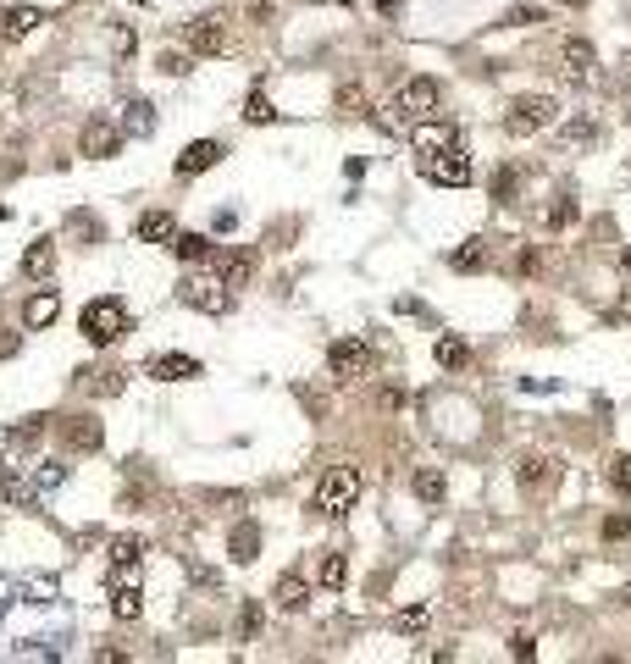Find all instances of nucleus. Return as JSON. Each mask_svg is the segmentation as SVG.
<instances>
[{
    "instance_id": "f257e3e1",
    "label": "nucleus",
    "mask_w": 631,
    "mask_h": 664,
    "mask_svg": "<svg viewBox=\"0 0 631 664\" xmlns=\"http://www.w3.org/2000/svg\"><path fill=\"white\" fill-rule=\"evenodd\" d=\"M78 332H84L95 349H111L128 338V305L122 299H89L84 316H78Z\"/></svg>"
},
{
    "instance_id": "f03ea898",
    "label": "nucleus",
    "mask_w": 631,
    "mask_h": 664,
    "mask_svg": "<svg viewBox=\"0 0 631 664\" xmlns=\"http://www.w3.org/2000/svg\"><path fill=\"white\" fill-rule=\"evenodd\" d=\"M360 487H366V482H360L355 465H333V471L316 482L310 510H316V515H349V510H355V498H360Z\"/></svg>"
},
{
    "instance_id": "7ed1b4c3",
    "label": "nucleus",
    "mask_w": 631,
    "mask_h": 664,
    "mask_svg": "<svg viewBox=\"0 0 631 664\" xmlns=\"http://www.w3.org/2000/svg\"><path fill=\"white\" fill-rule=\"evenodd\" d=\"M178 299L189 310H205V316H227V310H233V288H227V277L222 272H189L178 283Z\"/></svg>"
},
{
    "instance_id": "20e7f679",
    "label": "nucleus",
    "mask_w": 631,
    "mask_h": 664,
    "mask_svg": "<svg viewBox=\"0 0 631 664\" xmlns=\"http://www.w3.org/2000/svg\"><path fill=\"white\" fill-rule=\"evenodd\" d=\"M554 122H560V106H554V95H515L510 111H504V133H510V139H526V133L554 128Z\"/></svg>"
},
{
    "instance_id": "39448f33",
    "label": "nucleus",
    "mask_w": 631,
    "mask_h": 664,
    "mask_svg": "<svg viewBox=\"0 0 631 664\" xmlns=\"http://www.w3.org/2000/svg\"><path fill=\"white\" fill-rule=\"evenodd\" d=\"M438 106H443L438 78H410L405 89L388 100V111H393L399 122H410V128H416V122H427V117H438Z\"/></svg>"
},
{
    "instance_id": "423d86ee",
    "label": "nucleus",
    "mask_w": 631,
    "mask_h": 664,
    "mask_svg": "<svg viewBox=\"0 0 631 664\" xmlns=\"http://www.w3.org/2000/svg\"><path fill=\"white\" fill-rule=\"evenodd\" d=\"M371 344L366 338H333L327 344V371H333V382H355V377H366L371 371Z\"/></svg>"
},
{
    "instance_id": "0eeeda50",
    "label": "nucleus",
    "mask_w": 631,
    "mask_h": 664,
    "mask_svg": "<svg viewBox=\"0 0 631 664\" xmlns=\"http://www.w3.org/2000/svg\"><path fill=\"white\" fill-rule=\"evenodd\" d=\"M421 172H427V178L438 183V189H465V183H471V155H465V144H460V139H454L449 150L427 155V161H421Z\"/></svg>"
},
{
    "instance_id": "6e6552de",
    "label": "nucleus",
    "mask_w": 631,
    "mask_h": 664,
    "mask_svg": "<svg viewBox=\"0 0 631 664\" xmlns=\"http://www.w3.org/2000/svg\"><path fill=\"white\" fill-rule=\"evenodd\" d=\"M56 432L72 454H100V443H106V427H100L95 415H61Z\"/></svg>"
},
{
    "instance_id": "1a4fd4ad",
    "label": "nucleus",
    "mask_w": 631,
    "mask_h": 664,
    "mask_svg": "<svg viewBox=\"0 0 631 664\" xmlns=\"http://www.w3.org/2000/svg\"><path fill=\"white\" fill-rule=\"evenodd\" d=\"M565 465L554 460V454H521L515 460V482H521V493H548V487L560 482Z\"/></svg>"
},
{
    "instance_id": "9d476101",
    "label": "nucleus",
    "mask_w": 631,
    "mask_h": 664,
    "mask_svg": "<svg viewBox=\"0 0 631 664\" xmlns=\"http://www.w3.org/2000/svg\"><path fill=\"white\" fill-rule=\"evenodd\" d=\"M183 45H189L194 56H216V50L227 45V28H222V17H216V12L189 17V23H183Z\"/></svg>"
},
{
    "instance_id": "9b49d317",
    "label": "nucleus",
    "mask_w": 631,
    "mask_h": 664,
    "mask_svg": "<svg viewBox=\"0 0 631 664\" xmlns=\"http://www.w3.org/2000/svg\"><path fill=\"white\" fill-rule=\"evenodd\" d=\"M222 155H227L222 139H194V144H183V155L172 161V172H178V178H200V172H211Z\"/></svg>"
},
{
    "instance_id": "f8f14e48",
    "label": "nucleus",
    "mask_w": 631,
    "mask_h": 664,
    "mask_svg": "<svg viewBox=\"0 0 631 664\" xmlns=\"http://www.w3.org/2000/svg\"><path fill=\"white\" fill-rule=\"evenodd\" d=\"M122 150V128L111 117H89V128H84V155L89 161H111V155Z\"/></svg>"
},
{
    "instance_id": "ddd939ff",
    "label": "nucleus",
    "mask_w": 631,
    "mask_h": 664,
    "mask_svg": "<svg viewBox=\"0 0 631 664\" xmlns=\"http://www.w3.org/2000/svg\"><path fill=\"white\" fill-rule=\"evenodd\" d=\"M460 139V133L449 128V122H438V117H427V122H416V133H410V150H416V161H427V155H438V150H449V144Z\"/></svg>"
},
{
    "instance_id": "4468645a",
    "label": "nucleus",
    "mask_w": 631,
    "mask_h": 664,
    "mask_svg": "<svg viewBox=\"0 0 631 664\" xmlns=\"http://www.w3.org/2000/svg\"><path fill=\"white\" fill-rule=\"evenodd\" d=\"M560 67H565V78H571V83H587V78H593V67H598V50L587 45V39H560Z\"/></svg>"
},
{
    "instance_id": "2eb2a0df",
    "label": "nucleus",
    "mask_w": 631,
    "mask_h": 664,
    "mask_svg": "<svg viewBox=\"0 0 631 664\" xmlns=\"http://www.w3.org/2000/svg\"><path fill=\"white\" fill-rule=\"evenodd\" d=\"M144 371H150L155 382H189V377H200V360L172 349V355H150V360H144Z\"/></svg>"
},
{
    "instance_id": "dca6fc26",
    "label": "nucleus",
    "mask_w": 631,
    "mask_h": 664,
    "mask_svg": "<svg viewBox=\"0 0 631 664\" xmlns=\"http://www.w3.org/2000/svg\"><path fill=\"white\" fill-rule=\"evenodd\" d=\"M272 604L283 609V615H299V609L310 604V581L299 576V570H283V576H277V587H272Z\"/></svg>"
},
{
    "instance_id": "f3484780",
    "label": "nucleus",
    "mask_w": 631,
    "mask_h": 664,
    "mask_svg": "<svg viewBox=\"0 0 631 664\" xmlns=\"http://www.w3.org/2000/svg\"><path fill=\"white\" fill-rule=\"evenodd\" d=\"M227 559H233V565H255V559H261V526L255 521L233 526V532H227Z\"/></svg>"
},
{
    "instance_id": "a211bd4d",
    "label": "nucleus",
    "mask_w": 631,
    "mask_h": 664,
    "mask_svg": "<svg viewBox=\"0 0 631 664\" xmlns=\"http://www.w3.org/2000/svg\"><path fill=\"white\" fill-rule=\"evenodd\" d=\"M50 272H56V238H34L23 249V277L28 283H45Z\"/></svg>"
},
{
    "instance_id": "6ab92c4d",
    "label": "nucleus",
    "mask_w": 631,
    "mask_h": 664,
    "mask_svg": "<svg viewBox=\"0 0 631 664\" xmlns=\"http://www.w3.org/2000/svg\"><path fill=\"white\" fill-rule=\"evenodd\" d=\"M133 238H139V244H172L178 222H172V211H144L139 222H133Z\"/></svg>"
},
{
    "instance_id": "aec40b11",
    "label": "nucleus",
    "mask_w": 631,
    "mask_h": 664,
    "mask_svg": "<svg viewBox=\"0 0 631 664\" xmlns=\"http://www.w3.org/2000/svg\"><path fill=\"white\" fill-rule=\"evenodd\" d=\"M39 28V6H6L0 12V45H17L23 34H34Z\"/></svg>"
},
{
    "instance_id": "412c9836",
    "label": "nucleus",
    "mask_w": 631,
    "mask_h": 664,
    "mask_svg": "<svg viewBox=\"0 0 631 664\" xmlns=\"http://www.w3.org/2000/svg\"><path fill=\"white\" fill-rule=\"evenodd\" d=\"M432 360H438L443 371H471V344H465V338H454V332H443L438 344H432Z\"/></svg>"
},
{
    "instance_id": "4be33fe9",
    "label": "nucleus",
    "mask_w": 631,
    "mask_h": 664,
    "mask_svg": "<svg viewBox=\"0 0 631 664\" xmlns=\"http://www.w3.org/2000/svg\"><path fill=\"white\" fill-rule=\"evenodd\" d=\"M172 255H178V261L183 266H211V255H216V244H211V238H205V233H178V238H172Z\"/></svg>"
},
{
    "instance_id": "5701e85b",
    "label": "nucleus",
    "mask_w": 631,
    "mask_h": 664,
    "mask_svg": "<svg viewBox=\"0 0 631 664\" xmlns=\"http://www.w3.org/2000/svg\"><path fill=\"white\" fill-rule=\"evenodd\" d=\"M410 493H416L421 504H443V498H449V482H443L438 465H416V476H410Z\"/></svg>"
},
{
    "instance_id": "b1692460",
    "label": "nucleus",
    "mask_w": 631,
    "mask_h": 664,
    "mask_svg": "<svg viewBox=\"0 0 631 664\" xmlns=\"http://www.w3.org/2000/svg\"><path fill=\"white\" fill-rule=\"evenodd\" d=\"M106 559H111V565L122 570V581H128V576H139L144 543H139V537H111V543H106Z\"/></svg>"
},
{
    "instance_id": "393cba45",
    "label": "nucleus",
    "mask_w": 631,
    "mask_h": 664,
    "mask_svg": "<svg viewBox=\"0 0 631 664\" xmlns=\"http://www.w3.org/2000/svg\"><path fill=\"white\" fill-rule=\"evenodd\" d=\"M78 377H84L78 388H84V393H95V399H106V393L117 399V393H122V382H128L117 366H89V371H78Z\"/></svg>"
},
{
    "instance_id": "a878e982",
    "label": "nucleus",
    "mask_w": 631,
    "mask_h": 664,
    "mask_svg": "<svg viewBox=\"0 0 631 664\" xmlns=\"http://www.w3.org/2000/svg\"><path fill=\"white\" fill-rule=\"evenodd\" d=\"M56 310H61V299L50 294V288H39V294H34V299H28V305H23V327H28V332L50 327V321H56Z\"/></svg>"
},
{
    "instance_id": "bb28decb",
    "label": "nucleus",
    "mask_w": 631,
    "mask_h": 664,
    "mask_svg": "<svg viewBox=\"0 0 631 664\" xmlns=\"http://www.w3.org/2000/svg\"><path fill=\"white\" fill-rule=\"evenodd\" d=\"M111 615L117 620H139L144 615V593H139V576H128L117 587V593H111Z\"/></svg>"
},
{
    "instance_id": "cd10ccee",
    "label": "nucleus",
    "mask_w": 631,
    "mask_h": 664,
    "mask_svg": "<svg viewBox=\"0 0 631 664\" xmlns=\"http://www.w3.org/2000/svg\"><path fill=\"white\" fill-rule=\"evenodd\" d=\"M488 200L493 205H515V200H521V166H499V172H493Z\"/></svg>"
},
{
    "instance_id": "c85d7f7f",
    "label": "nucleus",
    "mask_w": 631,
    "mask_h": 664,
    "mask_svg": "<svg viewBox=\"0 0 631 664\" xmlns=\"http://www.w3.org/2000/svg\"><path fill=\"white\" fill-rule=\"evenodd\" d=\"M0 493H6V504H12V510H34V504H39L28 476H6V471H0Z\"/></svg>"
},
{
    "instance_id": "c756f323",
    "label": "nucleus",
    "mask_w": 631,
    "mask_h": 664,
    "mask_svg": "<svg viewBox=\"0 0 631 664\" xmlns=\"http://www.w3.org/2000/svg\"><path fill=\"white\" fill-rule=\"evenodd\" d=\"M316 581H322L327 593H338V587L349 581V559L344 554H322V559H316Z\"/></svg>"
},
{
    "instance_id": "7c9ffc66",
    "label": "nucleus",
    "mask_w": 631,
    "mask_h": 664,
    "mask_svg": "<svg viewBox=\"0 0 631 664\" xmlns=\"http://www.w3.org/2000/svg\"><path fill=\"white\" fill-rule=\"evenodd\" d=\"M482 261H488L482 238H465L460 249H449V266H454V272H482Z\"/></svg>"
},
{
    "instance_id": "2f4dec72",
    "label": "nucleus",
    "mask_w": 631,
    "mask_h": 664,
    "mask_svg": "<svg viewBox=\"0 0 631 664\" xmlns=\"http://www.w3.org/2000/svg\"><path fill=\"white\" fill-rule=\"evenodd\" d=\"M244 122H255V128H266V122H277V106L266 100V89L255 83L250 95H244Z\"/></svg>"
},
{
    "instance_id": "473e14b6",
    "label": "nucleus",
    "mask_w": 631,
    "mask_h": 664,
    "mask_svg": "<svg viewBox=\"0 0 631 664\" xmlns=\"http://www.w3.org/2000/svg\"><path fill=\"white\" fill-rule=\"evenodd\" d=\"M222 277H227V288H244L255 277V255H250V249H233L227 266H222Z\"/></svg>"
},
{
    "instance_id": "72a5a7b5",
    "label": "nucleus",
    "mask_w": 631,
    "mask_h": 664,
    "mask_svg": "<svg viewBox=\"0 0 631 664\" xmlns=\"http://www.w3.org/2000/svg\"><path fill=\"white\" fill-rule=\"evenodd\" d=\"M45 421L50 415H28V421H17V427L6 432V443H12V449H34V443L45 438Z\"/></svg>"
},
{
    "instance_id": "f704fd0d",
    "label": "nucleus",
    "mask_w": 631,
    "mask_h": 664,
    "mask_svg": "<svg viewBox=\"0 0 631 664\" xmlns=\"http://www.w3.org/2000/svg\"><path fill=\"white\" fill-rule=\"evenodd\" d=\"M427 604H410V609H399V615H393V631H399V637H421V631H427Z\"/></svg>"
},
{
    "instance_id": "c9c22d12",
    "label": "nucleus",
    "mask_w": 631,
    "mask_h": 664,
    "mask_svg": "<svg viewBox=\"0 0 631 664\" xmlns=\"http://www.w3.org/2000/svg\"><path fill=\"white\" fill-rule=\"evenodd\" d=\"M543 222L554 227V233L576 222V200H571V189H560V194H554V205H548V211H543Z\"/></svg>"
},
{
    "instance_id": "e433bc0d",
    "label": "nucleus",
    "mask_w": 631,
    "mask_h": 664,
    "mask_svg": "<svg viewBox=\"0 0 631 664\" xmlns=\"http://www.w3.org/2000/svg\"><path fill=\"white\" fill-rule=\"evenodd\" d=\"M560 139L565 144H587V139H598V122L593 117H576V122H565V128H560Z\"/></svg>"
},
{
    "instance_id": "4c0bfd02",
    "label": "nucleus",
    "mask_w": 631,
    "mask_h": 664,
    "mask_svg": "<svg viewBox=\"0 0 631 664\" xmlns=\"http://www.w3.org/2000/svg\"><path fill=\"white\" fill-rule=\"evenodd\" d=\"M609 487H615V493H631V454H615V460H609Z\"/></svg>"
},
{
    "instance_id": "58836bf2",
    "label": "nucleus",
    "mask_w": 631,
    "mask_h": 664,
    "mask_svg": "<svg viewBox=\"0 0 631 664\" xmlns=\"http://www.w3.org/2000/svg\"><path fill=\"white\" fill-rule=\"evenodd\" d=\"M255 631H261V609L244 604V609H239V642H255Z\"/></svg>"
},
{
    "instance_id": "ea45409f",
    "label": "nucleus",
    "mask_w": 631,
    "mask_h": 664,
    "mask_svg": "<svg viewBox=\"0 0 631 664\" xmlns=\"http://www.w3.org/2000/svg\"><path fill=\"white\" fill-rule=\"evenodd\" d=\"M543 6H510V17H504V23H515V28H532V23H543Z\"/></svg>"
},
{
    "instance_id": "a19ab883",
    "label": "nucleus",
    "mask_w": 631,
    "mask_h": 664,
    "mask_svg": "<svg viewBox=\"0 0 631 664\" xmlns=\"http://www.w3.org/2000/svg\"><path fill=\"white\" fill-rule=\"evenodd\" d=\"M128 128L133 133H150L155 128V117H150V106H144V100H133V106H128Z\"/></svg>"
},
{
    "instance_id": "79ce46f5",
    "label": "nucleus",
    "mask_w": 631,
    "mask_h": 664,
    "mask_svg": "<svg viewBox=\"0 0 631 664\" xmlns=\"http://www.w3.org/2000/svg\"><path fill=\"white\" fill-rule=\"evenodd\" d=\"M626 532H631V515H626V510H620V515H609V521H604V537H609V543H620Z\"/></svg>"
},
{
    "instance_id": "37998d69",
    "label": "nucleus",
    "mask_w": 631,
    "mask_h": 664,
    "mask_svg": "<svg viewBox=\"0 0 631 664\" xmlns=\"http://www.w3.org/2000/svg\"><path fill=\"white\" fill-rule=\"evenodd\" d=\"M338 106H344V111H360V106H366V95H360V83H344V89H338Z\"/></svg>"
},
{
    "instance_id": "c03bdc74",
    "label": "nucleus",
    "mask_w": 631,
    "mask_h": 664,
    "mask_svg": "<svg viewBox=\"0 0 631 664\" xmlns=\"http://www.w3.org/2000/svg\"><path fill=\"white\" fill-rule=\"evenodd\" d=\"M61 476H67V471H61V465H56V460H50V465H39V476H34V482H39V487H56V482H61Z\"/></svg>"
},
{
    "instance_id": "a18cd8bd",
    "label": "nucleus",
    "mask_w": 631,
    "mask_h": 664,
    "mask_svg": "<svg viewBox=\"0 0 631 664\" xmlns=\"http://www.w3.org/2000/svg\"><path fill=\"white\" fill-rule=\"evenodd\" d=\"M510 648H515V659H532V653H537V648H532V637H526V631H521V637H510Z\"/></svg>"
},
{
    "instance_id": "49530a36",
    "label": "nucleus",
    "mask_w": 631,
    "mask_h": 664,
    "mask_svg": "<svg viewBox=\"0 0 631 664\" xmlns=\"http://www.w3.org/2000/svg\"><path fill=\"white\" fill-rule=\"evenodd\" d=\"M161 67H167L172 78H183V72H189V56H167V61H161Z\"/></svg>"
},
{
    "instance_id": "de8ad7c7",
    "label": "nucleus",
    "mask_w": 631,
    "mask_h": 664,
    "mask_svg": "<svg viewBox=\"0 0 631 664\" xmlns=\"http://www.w3.org/2000/svg\"><path fill=\"white\" fill-rule=\"evenodd\" d=\"M371 12H377V17H399V0H371Z\"/></svg>"
},
{
    "instance_id": "09e8293b",
    "label": "nucleus",
    "mask_w": 631,
    "mask_h": 664,
    "mask_svg": "<svg viewBox=\"0 0 631 664\" xmlns=\"http://www.w3.org/2000/svg\"><path fill=\"white\" fill-rule=\"evenodd\" d=\"M560 6H587V0H560Z\"/></svg>"
},
{
    "instance_id": "8fccbe9b",
    "label": "nucleus",
    "mask_w": 631,
    "mask_h": 664,
    "mask_svg": "<svg viewBox=\"0 0 631 664\" xmlns=\"http://www.w3.org/2000/svg\"><path fill=\"white\" fill-rule=\"evenodd\" d=\"M620 598H626V609H631V587H626V593H620Z\"/></svg>"
},
{
    "instance_id": "3c124183",
    "label": "nucleus",
    "mask_w": 631,
    "mask_h": 664,
    "mask_svg": "<svg viewBox=\"0 0 631 664\" xmlns=\"http://www.w3.org/2000/svg\"><path fill=\"white\" fill-rule=\"evenodd\" d=\"M626 272H631V249H626Z\"/></svg>"
}]
</instances>
